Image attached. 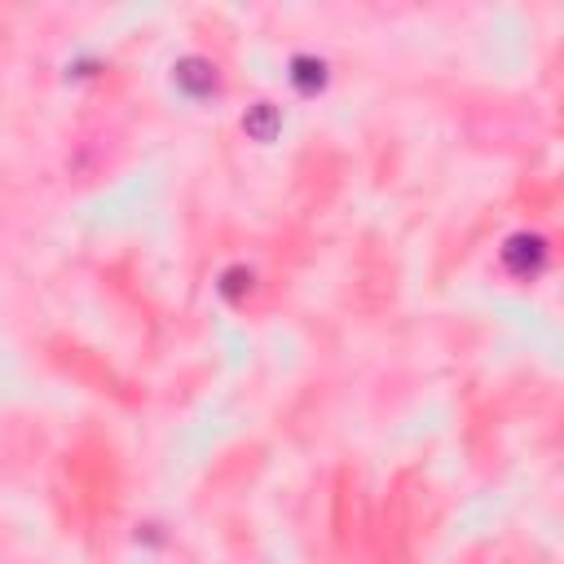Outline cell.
Listing matches in <instances>:
<instances>
[{
    "label": "cell",
    "instance_id": "1",
    "mask_svg": "<svg viewBox=\"0 0 564 564\" xmlns=\"http://www.w3.org/2000/svg\"><path fill=\"white\" fill-rule=\"evenodd\" d=\"M546 256H551V247H546V238L533 234V229H520V234H511V238L502 242V269H507L511 278H538L542 264H546Z\"/></svg>",
    "mask_w": 564,
    "mask_h": 564
},
{
    "label": "cell",
    "instance_id": "2",
    "mask_svg": "<svg viewBox=\"0 0 564 564\" xmlns=\"http://www.w3.org/2000/svg\"><path fill=\"white\" fill-rule=\"evenodd\" d=\"M172 79L185 97H212L216 93V62L203 53H185V57H176Z\"/></svg>",
    "mask_w": 564,
    "mask_h": 564
},
{
    "label": "cell",
    "instance_id": "3",
    "mask_svg": "<svg viewBox=\"0 0 564 564\" xmlns=\"http://www.w3.org/2000/svg\"><path fill=\"white\" fill-rule=\"evenodd\" d=\"M326 79H330V70H326V62H322L317 53H295V57H291V84H295L304 97L322 93Z\"/></svg>",
    "mask_w": 564,
    "mask_h": 564
},
{
    "label": "cell",
    "instance_id": "4",
    "mask_svg": "<svg viewBox=\"0 0 564 564\" xmlns=\"http://www.w3.org/2000/svg\"><path fill=\"white\" fill-rule=\"evenodd\" d=\"M242 132L251 141H273L282 132V110L273 101H251L247 115H242Z\"/></svg>",
    "mask_w": 564,
    "mask_h": 564
},
{
    "label": "cell",
    "instance_id": "5",
    "mask_svg": "<svg viewBox=\"0 0 564 564\" xmlns=\"http://www.w3.org/2000/svg\"><path fill=\"white\" fill-rule=\"evenodd\" d=\"M251 286H256V273L247 264H229L220 273V295L225 300H242V295H251Z\"/></svg>",
    "mask_w": 564,
    "mask_h": 564
}]
</instances>
